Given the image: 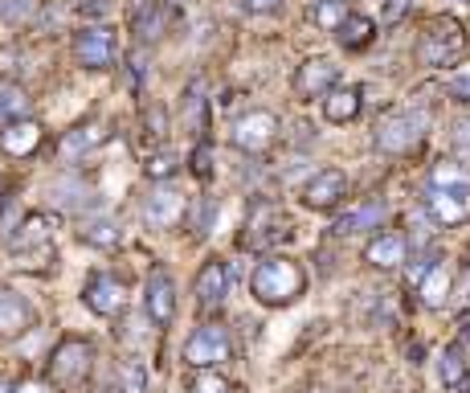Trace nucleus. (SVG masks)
Returning <instances> with one entry per match:
<instances>
[{
	"label": "nucleus",
	"mask_w": 470,
	"mask_h": 393,
	"mask_svg": "<svg viewBox=\"0 0 470 393\" xmlns=\"http://www.w3.org/2000/svg\"><path fill=\"white\" fill-rule=\"evenodd\" d=\"M376 37V21L373 17H364V13H348L344 25L336 29V41L344 45L348 54H360V50H368Z\"/></svg>",
	"instance_id": "26"
},
{
	"label": "nucleus",
	"mask_w": 470,
	"mask_h": 393,
	"mask_svg": "<svg viewBox=\"0 0 470 393\" xmlns=\"http://www.w3.org/2000/svg\"><path fill=\"white\" fill-rule=\"evenodd\" d=\"M78 238L95 251H119V242H123V230H119L111 217H90L86 225L78 230Z\"/></svg>",
	"instance_id": "29"
},
{
	"label": "nucleus",
	"mask_w": 470,
	"mask_h": 393,
	"mask_svg": "<svg viewBox=\"0 0 470 393\" xmlns=\"http://www.w3.org/2000/svg\"><path fill=\"white\" fill-rule=\"evenodd\" d=\"M148 315L151 324H172L176 315V283L164 267H151L148 275Z\"/></svg>",
	"instance_id": "19"
},
{
	"label": "nucleus",
	"mask_w": 470,
	"mask_h": 393,
	"mask_svg": "<svg viewBox=\"0 0 470 393\" xmlns=\"http://www.w3.org/2000/svg\"><path fill=\"white\" fill-rule=\"evenodd\" d=\"M0 393H13V381L5 373H0Z\"/></svg>",
	"instance_id": "45"
},
{
	"label": "nucleus",
	"mask_w": 470,
	"mask_h": 393,
	"mask_svg": "<svg viewBox=\"0 0 470 393\" xmlns=\"http://www.w3.org/2000/svg\"><path fill=\"white\" fill-rule=\"evenodd\" d=\"M454 148H458L462 156H470V119H458V123H454Z\"/></svg>",
	"instance_id": "43"
},
{
	"label": "nucleus",
	"mask_w": 470,
	"mask_h": 393,
	"mask_svg": "<svg viewBox=\"0 0 470 393\" xmlns=\"http://www.w3.org/2000/svg\"><path fill=\"white\" fill-rule=\"evenodd\" d=\"M462 5H470V0H462Z\"/></svg>",
	"instance_id": "46"
},
{
	"label": "nucleus",
	"mask_w": 470,
	"mask_h": 393,
	"mask_svg": "<svg viewBox=\"0 0 470 393\" xmlns=\"http://www.w3.org/2000/svg\"><path fill=\"white\" fill-rule=\"evenodd\" d=\"M275 140H278V115L275 111H246V115H238L230 127V143L246 156L270 152Z\"/></svg>",
	"instance_id": "7"
},
{
	"label": "nucleus",
	"mask_w": 470,
	"mask_h": 393,
	"mask_svg": "<svg viewBox=\"0 0 470 393\" xmlns=\"http://www.w3.org/2000/svg\"><path fill=\"white\" fill-rule=\"evenodd\" d=\"M344 196H348V177L339 169H323L307 180V188H303V206L328 214V209H336Z\"/></svg>",
	"instance_id": "16"
},
{
	"label": "nucleus",
	"mask_w": 470,
	"mask_h": 393,
	"mask_svg": "<svg viewBox=\"0 0 470 393\" xmlns=\"http://www.w3.org/2000/svg\"><path fill=\"white\" fill-rule=\"evenodd\" d=\"M438 373H442V385H462L470 377V324L458 332V340H450L438 361Z\"/></svg>",
	"instance_id": "21"
},
{
	"label": "nucleus",
	"mask_w": 470,
	"mask_h": 393,
	"mask_svg": "<svg viewBox=\"0 0 470 393\" xmlns=\"http://www.w3.org/2000/svg\"><path fill=\"white\" fill-rule=\"evenodd\" d=\"M180 123H185V132L196 135V140H204V132H209V95H204L196 82L185 90V98H180Z\"/></svg>",
	"instance_id": "24"
},
{
	"label": "nucleus",
	"mask_w": 470,
	"mask_h": 393,
	"mask_svg": "<svg viewBox=\"0 0 470 393\" xmlns=\"http://www.w3.org/2000/svg\"><path fill=\"white\" fill-rule=\"evenodd\" d=\"M127 66H131V87L143 90V78H148V58H143V50H140V54H131V62H127Z\"/></svg>",
	"instance_id": "42"
},
{
	"label": "nucleus",
	"mask_w": 470,
	"mask_h": 393,
	"mask_svg": "<svg viewBox=\"0 0 470 393\" xmlns=\"http://www.w3.org/2000/svg\"><path fill=\"white\" fill-rule=\"evenodd\" d=\"M286 238H291V225H286L283 209L270 206V201H258L249 222H246V233H241V246L267 254V251H275V246H283Z\"/></svg>",
	"instance_id": "8"
},
{
	"label": "nucleus",
	"mask_w": 470,
	"mask_h": 393,
	"mask_svg": "<svg viewBox=\"0 0 470 393\" xmlns=\"http://www.w3.org/2000/svg\"><path fill=\"white\" fill-rule=\"evenodd\" d=\"M446 90H450V98H458V103H470V74H454V78L446 82Z\"/></svg>",
	"instance_id": "40"
},
{
	"label": "nucleus",
	"mask_w": 470,
	"mask_h": 393,
	"mask_svg": "<svg viewBox=\"0 0 470 393\" xmlns=\"http://www.w3.org/2000/svg\"><path fill=\"white\" fill-rule=\"evenodd\" d=\"M143 132H148V140H168V111L151 103L143 111Z\"/></svg>",
	"instance_id": "37"
},
{
	"label": "nucleus",
	"mask_w": 470,
	"mask_h": 393,
	"mask_svg": "<svg viewBox=\"0 0 470 393\" xmlns=\"http://www.w3.org/2000/svg\"><path fill=\"white\" fill-rule=\"evenodd\" d=\"M348 17V0H315L311 5V21L323 29V33H336Z\"/></svg>",
	"instance_id": "31"
},
{
	"label": "nucleus",
	"mask_w": 470,
	"mask_h": 393,
	"mask_svg": "<svg viewBox=\"0 0 470 393\" xmlns=\"http://www.w3.org/2000/svg\"><path fill=\"white\" fill-rule=\"evenodd\" d=\"M185 214H188V201L172 185H156L148 193V201H143V222L151 230H176L185 222Z\"/></svg>",
	"instance_id": "12"
},
{
	"label": "nucleus",
	"mask_w": 470,
	"mask_h": 393,
	"mask_svg": "<svg viewBox=\"0 0 470 393\" xmlns=\"http://www.w3.org/2000/svg\"><path fill=\"white\" fill-rule=\"evenodd\" d=\"M41 140H45V127L29 115L0 123V152L9 156V160H29V156L41 148Z\"/></svg>",
	"instance_id": "13"
},
{
	"label": "nucleus",
	"mask_w": 470,
	"mask_h": 393,
	"mask_svg": "<svg viewBox=\"0 0 470 393\" xmlns=\"http://www.w3.org/2000/svg\"><path fill=\"white\" fill-rule=\"evenodd\" d=\"M188 393H233V385L225 381L221 373H213V369H201V373L188 381Z\"/></svg>",
	"instance_id": "36"
},
{
	"label": "nucleus",
	"mask_w": 470,
	"mask_h": 393,
	"mask_svg": "<svg viewBox=\"0 0 470 393\" xmlns=\"http://www.w3.org/2000/svg\"><path fill=\"white\" fill-rule=\"evenodd\" d=\"M417 295H421V304L426 307H442L446 295H450V270H446V262L438 259L434 267L421 275V283H417Z\"/></svg>",
	"instance_id": "28"
},
{
	"label": "nucleus",
	"mask_w": 470,
	"mask_h": 393,
	"mask_svg": "<svg viewBox=\"0 0 470 393\" xmlns=\"http://www.w3.org/2000/svg\"><path fill=\"white\" fill-rule=\"evenodd\" d=\"M331 87H339V66L331 58H307V62L294 70V90L303 98H323Z\"/></svg>",
	"instance_id": "17"
},
{
	"label": "nucleus",
	"mask_w": 470,
	"mask_h": 393,
	"mask_svg": "<svg viewBox=\"0 0 470 393\" xmlns=\"http://www.w3.org/2000/svg\"><path fill=\"white\" fill-rule=\"evenodd\" d=\"M168 21H172V9L164 0H131V33L143 50L168 33Z\"/></svg>",
	"instance_id": "14"
},
{
	"label": "nucleus",
	"mask_w": 470,
	"mask_h": 393,
	"mask_svg": "<svg viewBox=\"0 0 470 393\" xmlns=\"http://www.w3.org/2000/svg\"><path fill=\"white\" fill-rule=\"evenodd\" d=\"M176 5H185V0H176Z\"/></svg>",
	"instance_id": "47"
},
{
	"label": "nucleus",
	"mask_w": 470,
	"mask_h": 393,
	"mask_svg": "<svg viewBox=\"0 0 470 393\" xmlns=\"http://www.w3.org/2000/svg\"><path fill=\"white\" fill-rule=\"evenodd\" d=\"M37 324V312L21 291L0 287V340H21Z\"/></svg>",
	"instance_id": "15"
},
{
	"label": "nucleus",
	"mask_w": 470,
	"mask_h": 393,
	"mask_svg": "<svg viewBox=\"0 0 470 393\" xmlns=\"http://www.w3.org/2000/svg\"><path fill=\"white\" fill-rule=\"evenodd\" d=\"M29 90L13 78H0V123H9V119H25L29 115Z\"/></svg>",
	"instance_id": "30"
},
{
	"label": "nucleus",
	"mask_w": 470,
	"mask_h": 393,
	"mask_svg": "<svg viewBox=\"0 0 470 393\" xmlns=\"http://www.w3.org/2000/svg\"><path fill=\"white\" fill-rule=\"evenodd\" d=\"M54 230H58V217L54 214H29V217H21V225L13 230V238H9V251L13 254H25V251H37V246H50V242H54Z\"/></svg>",
	"instance_id": "18"
},
{
	"label": "nucleus",
	"mask_w": 470,
	"mask_h": 393,
	"mask_svg": "<svg viewBox=\"0 0 470 393\" xmlns=\"http://www.w3.org/2000/svg\"><path fill=\"white\" fill-rule=\"evenodd\" d=\"M33 9L37 0H0V25H21Z\"/></svg>",
	"instance_id": "38"
},
{
	"label": "nucleus",
	"mask_w": 470,
	"mask_h": 393,
	"mask_svg": "<svg viewBox=\"0 0 470 393\" xmlns=\"http://www.w3.org/2000/svg\"><path fill=\"white\" fill-rule=\"evenodd\" d=\"M95 373V344L82 336H66L54 352H50V365H45V377L58 389H82Z\"/></svg>",
	"instance_id": "3"
},
{
	"label": "nucleus",
	"mask_w": 470,
	"mask_h": 393,
	"mask_svg": "<svg viewBox=\"0 0 470 393\" xmlns=\"http://www.w3.org/2000/svg\"><path fill=\"white\" fill-rule=\"evenodd\" d=\"M429 132V111L426 107H401L376 123V148L389 156H405L413 152L417 143L426 140Z\"/></svg>",
	"instance_id": "4"
},
{
	"label": "nucleus",
	"mask_w": 470,
	"mask_h": 393,
	"mask_svg": "<svg viewBox=\"0 0 470 393\" xmlns=\"http://www.w3.org/2000/svg\"><path fill=\"white\" fill-rule=\"evenodd\" d=\"M426 209L438 225L470 222V169L466 164H438L426 185Z\"/></svg>",
	"instance_id": "1"
},
{
	"label": "nucleus",
	"mask_w": 470,
	"mask_h": 393,
	"mask_svg": "<svg viewBox=\"0 0 470 393\" xmlns=\"http://www.w3.org/2000/svg\"><path fill=\"white\" fill-rule=\"evenodd\" d=\"M82 304L95 315H103V320H115L127 307V283L115 270H95V275L86 279V287H82Z\"/></svg>",
	"instance_id": "9"
},
{
	"label": "nucleus",
	"mask_w": 470,
	"mask_h": 393,
	"mask_svg": "<svg viewBox=\"0 0 470 393\" xmlns=\"http://www.w3.org/2000/svg\"><path fill=\"white\" fill-rule=\"evenodd\" d=\"M13 393H54L45 381H21V385H13Z\"/></svg>",
	"instance_id": "44"
},
{
	"label": "nucleus",
	"mask_w": 470,
	"mask_h": 393,
	"mask_svg": "<svg viewBox=\"0 0 470 393\" xmlns=\"http://www.w3.org/2000/svg\"><path fill=\"white\" fill-rule=\"evenodd\" d=\"M107 140V132H103V127L98 123H82V127H70V132L62 135V140H58V156H62V160H70V164H78L82 156L86 152H95L98 143Z\"/></svg>",
	"instance_id": "23"
},
{
	"label": "nucleus",
	"mask_w": 470,
	"mask_h": 393,
	"mask_svg": "<svg viewBox=\"0 0 470 393\" xmlns=\"http://www.w3.org/2000/svg\"><path fill=\"white\" fill-rule=\"evenodd\" d=\"M74 58L82 70H111L119 58V37L111 25H90L74 37Z\"/></svg>",
	"instance_id": "10"
},
{
	"label": "nucleus",
	"mask_w": 470,
	"mask_h": 393,
	"mask_svg": "<svg viewBox=\"0 0 470 393\" xmlns=\"http://www.w3.org/2000/svg\"><path fill=\"white\" fill-rule=\"evenodd\" d=\"M188 169H193V177L196 180H204V185H209V180H213V148H209V143H196V148H193V156H188Z\"/></svg>",
	"instance_id": "35"
},
{
	"label": "nucleus",
	"mask_w": 470,
	"mask_h": 393,
	"mask_svg": "<svg viewBox=\"0 0 470 393\" xmlns=\"http://www.w3.org/2000/svg\"><path fill=\"white\" fill-rule=\"evenodd\" d=\"M111 5H115V0H78L74 9H78L82 17H107V13H111Z\"/></svg>",
	"instance_id": "39"
},
{
	"label": "nucleus",
	"mask_w": 470,
	"mask_h": 393,
	"mask_svg": "<svg viewBox=\"0 0 470 393\" xmlns=\"http://www.w3.org/2000/svg\"><path fill=\"white\" fill-rule=\"evenodd\" d=\"M462 54H466V33H462V25L450 17L429 21L421 41H417V62L429 66V70H446V66H454Z\"/></svg>",
	"instance_id": "5"
},
{
	"label": "nucleus",
	"mask_w": 470,
	"mask_h": 393,
	"mask_svg": "<svg viewBox=\"0 0 470 393\" xmlns=\"http://www.w3.org/2000/svg\"><path fill=\"white\" fill-rule=\"evenodd\" d=\"M148 385V369L140 365V357L119 361V393H143Z\"/></svg>",
	"instance_id": "33"
},
{
	"label": "nucleus",
	"mask_w": 470,
	"mask_h": 393,
	"mask_svg": "<svg viewBox=\"0 0 470 393\" xmlns=\"http://www.w3.org/2000/svg\"><path fill=\"white\" fill-rule=\"evenodd\" d=\"M364 259L376 270H397L401 262L409 259V242L401 233H376L368 246H364Z\"/></svg>",
	"instance_id": "22"
},
{
	"label": "nucleus",
	"mask_w": 470,
	"mask_h": 393,
	"mask_svg": "<svg viewBox=\"0 0 470 393\" xmlns=\"http://www.w3.org/2000/svg\"><path fill=\"white\" fill-rule=\"evenodd\" d=\"M249 291L262 307H286L307 291V270L286 254H262V262L249 275Z\"/></svg>",
	"instance_id": "2"
},
{
	"label": "nucleus",
	"mask_w": 470,
	"mask_h": 393,
	"mask_svg": "<svg viewBox=\"0 0 470 393\" xmlns=\"http://www.w3.org/2000/svg\"><path fill=\"white\" fill-rule=\"evenodd\" d=\"M233 291V267L225 259H209L193 279V299L201 312H217Z\"/></svg>",
	"instance_id": "11"
},
{
	"label": "nucleus",
	"mask_w": 470,
	"mask_h": 393,
	"mask_svg": "<svg viewBox=\"0 0 470 393\" xmlns=\"http://www.w3.org/2000/svg\"><path fill=\"white\" fill-rule=\"evenodd\" d=\"M241 9L254 13V17H267V13H278V9H283V0H241Z\"/></svg>",
	"instance_id": "41"
},
{
	"label": "nucleus",
	"mask_w": 470,
	"mask_h": 393,
	"mask_svg": "<svg viewBox=\"0 0 470 393\" xmlns=\"http://www.w3.org/2000/svg\"><path fill=\"white\" fill-rule=\"evenodd\" d=\"M185 361L193 369H217L233 361V336L225 324H196L193 336L185 340Z\"/></svg>",
	"instance_id": "6"
},
{
	"label": "nucleus",
	"mask_w": 470,
	"mask_h": 393,
	"mask_svg": "<svg viewBox=\"0 0 470 393\" xmlns=\"http://www.w3.org/2000/svg\"><path fill=\"white\" fill-rule=\"evenodd\" d=\"M50 193H54V201L62 209H70V214H78V209H86L90 201H95V188L82 180V172H62V177L54 180V188H50Z\"/></svg>",
	"instance_id": "25"
},
{
	"label": "nucleus",
	"mask_w": 470,
	"mask_h": 393,
	"mask_svg": "<svg viewBox=\"0 0 470 393\" xmlns=\"http://www.w3.org/2000/svg\"><path fill=\"white\" fill-rule=\"evenodd\" d=\"M172 172H176V152L172 148H160V152H151L143 160V177H151V180H168Z\"/></svg>",
	"instance_id": "34"
},
{
	"label": "nucleus",
	"mask_w": 470,
	"mask_h": 393,
	"mask_svg": "<svg viewBox=\"0 0 470 393\" xmlns=\"http://www.w3.org/2000/svg\"><path fill=\"white\" fill-rule=\"evenodd\" d=\"M217 214H221V206H217V196H201L193 206V214H188V225H193L196 238H209L217 225Z\"/></svg>",
	"instance_id": "32"
},
{
	"label": "nucleus",
	"mask_w": 470,
	"mask_h": 393,
	"mask_svg": "<svg viewBox=\"0 0 470 393\" xmlns=\"http://www.w3.org/2000/svg\"><path fill=\"white\" fill-rule=\"evenodd\" d=\"M384 217H389V206H384V201H364V206L339 214L331 230H336L339 238H348V233H368V230H381Z\"/></svg>",
	"instance_id": "20"
},
{
	"label": "nucleus",
	"mask_w": 470,
	"mask_h": 393,
	"mask_svg": "<svg viewBox=\"0 0 470 393\" xmlns=\"http://www.w3.org/2000/svg\"><path fill=\"white\" fill-rule=\"evenodd\" d=\"M323 115L328 123H352L360 115V87H331L323 95Z\"/></svg>",
	"instance_id": "27"
}]
</instances>
